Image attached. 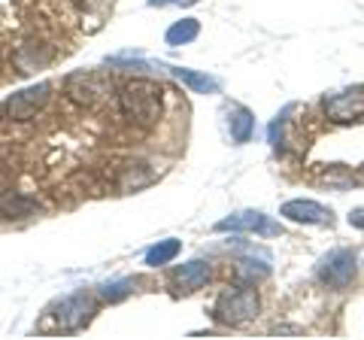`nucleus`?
<instances>
[{"mask_svg":"<svg viewBox=\"0 0 364 340\" xmlns=\"http://www.w3.org/2000/svg\"><path fill=\"white\" fill-rule=\"evenodd\" d=\"M161 85L149 83V79H134L122 88L119 95V110L136 128H152L161 119Z\"/></svg>","mask_w":364,"mask_h":340,"instance_id":"nucleus-1","label":"nucleus"},{"mask_svg":"<svg viewBox=\"0 0 364 340\" xmlns=\"http://www.w3.org/2000/svg\"><path fill=\"white\" fill-rule=\"evenodd\" d=\"M261 310V301H258V294L255 289H234V292H225L219 301H215V307H213V316H215V322H222V325H240V322H249V319H255Z\"/></svg>","mask_w":364,"mask_h":340,"instance_id":"nucleus-2","label":"nucleus"},{"mask_svg":"<svg viewBox=\"0 0 364 340\" xmlns=\"http://www.w3.org/2000/svg\"><path fill=\"white\" fill-rule=\"evenodd\" d=\"M49 100V85H33V88H25L6 100L0 107V116H6L9 122H28L37 116V110Z\"/></svg>","mask_w":364,"mask_h":340,"instance_id":"nucleus-3","label":"nucleus"},{"mask_svg":"<svg viewBox=\"0 0 364 340\" xmlns=\"http://www.w3.org/2000/svg\"><path fill=\"white\" fill-rule=\"evenodd\" d=\"M318 277H322L325 286L331 289H346L352 280H355V255L349 249H337L322 262L318 267Z\"/></svg>","mask_w":364,"mask_h":340,"instance_id":"nucleus-4","label":"nucleus"},{"mask_svg":"<svg viewBox=\"0 0 364 340\" xmlns=\"http://www.w3.org/2000/svg\"><path fill=\"white\" fill-rule=\"evenodd\" d=\"M325 112H328V119L337 122V124H349V122L361 119L364 116V88H352V92L328 97Z\"/></svg>","mask_w":364,"mask_h":340,"instance_id":"nucleus-5","label":"nucleus"},{"mask_svg":"<svg viewBox=\"0 0 364 340\" xmlns=\"http://www.w3.org/2000/svg\"><path fill=\"white\" fill-rule=\"evenodd\" d=\"M91 313H95V304L91 298H82V294H73V298H67L58 304V310H55V328H61V331H76V328H82Z\"/></svg>","mask_w":364,"mask_h":340,"instance_id":"nucleus-6","label":"nucleus"},{"mask_svg":"<svg viewBox=\"0 0 364 340\" xmlns=\"http://www.w3.org/2000/svg\"><path fill=\"white\" fill-rule=\"evenodd\" d=\"M282 216L291 219V222H304V225H331V210L322 207V203H316V201H289V203H282Z\"/></svg>","mask_w":364,"mask_h":340,"instance_id":"nucleus-7","label":"nucleus"},{"mask_svg":"<svg viewBox=\"0 0 364 340\" xmlns=\"http://www.w3.org/2000/svg\"><path fill=\"white\" fill-rule=\"evenodd\" d=\"M215 231H277L267 225L264 213H255V210H246V213H234V216L222 219L215 225Z\"/></svg>","mask_w":364,"mask_h":340,"instance_id":"nucleus-8","label":"nucleus"},{"mask_svg":"<svg viewBox=\"0 0 364 340\" xmlns=\"http://www.w3.org/2000/svg\"><path fill=\"white\" fill-rule=\"evenodd\" d=\"M210 280V265L207 262H188L176 270V286L182 292H198L200 286H207Z\"/></svg>","mask_w":364,"mask_h":340,"instance_id":"nucleus-9","label":"nucleus"},{"mask_svg":"<svg viewBox=\"0 0 364 340\" xmlns=\"http://www.w3.org/2000/svg\"><path fill=\"white\" fill-rule=\"evenodd\" d=\"M37 210V201L25 198L21 191H4L0 195V219H21Z\"/></svg>","mask_w":364,"mask_h":340,"instance_id":"nucleus-10","label":"nucleus"},{"mask_svg":"<svg viewBox=\"0 0 364 340\" xmlns=\"http://www.w3.org/2000/svg\"><path fill=\"white\" fill-rule=\"evenodd\" d=\"M234 277L240 280L243 286H255V282L270 277V267L261 265V262H252V258H243V262L234 265Z\"/></svg>","mask_w":364,"mask_h":340,"instance_id":"nucleus-11","label":"nucleus"},{"mask_svg":"<svg viewBox=\"0 0 364 340\" xmlns=\"http://www.w3.org/2000/svg\"><path fill=\"white\" fill-rule=\"evenodd\" d=\"M173 76L176 79H182L191 92H198V95H213L215 88V79H210V76H203V73H195V70H188V67H173Z\"/></svg>","mask_w":364,"mask_h":340,"instance_id":"nucleus-12","label":"nucleus"},{"mask_svg":"<svg viewBox=\"0 0 364 340\" xmlns=\"http://www.w3.org/2000/svg\"><path fill=\"white\" fill-rule=\"evenodd\" d=\"M252 131H255L252 112L243 110V107H237V110L231 112V137H234V143H249Z\"/></svg>","mask_w":364,"mask_h":340,"instance_id":"nucleus-13","label":"nucleus"},{"mask_svg":"<svg viewBox=\"0 0 364 340\" xmlns=\"http://www.w3.org/2000/svg\"><path fill=\"white\" fill-rule=\"evenodd\" d=\"M198 33H200L198 18H182V21H176V25L164 33V40L170 43V46H186V43H191Z\"/></svg>","mask_w":364,"mask_h":340,"instance_id":"nucleus-14","label":"nucleus"},{"mask_svg":"<svg viewBox=\"0 0 364 340\" xmlns=\"http://www.w3.org/2000/svg\"><path fill=\"white\" fill-rule=\"evenodd\" d=\"M179 240H158L149 253H146V265L149 267H161V265H170L173 258L179 255Z\"/></svg>","mask_w":364,"mask_h":340,"instance_id":"nucleus-15","label":"nucleus"},{"mask_svg":"<svg viewBox=\"0 0 364 340\" xmlns=\"http://www.w3.org/2000/svg\"><path fill=\"white\" fill-rule=\"evenodd\" d=\"M349 225H355V228H364V207L349 213Z\"/></svg>","mask_w":364,"mask_h":340,"instance_id":"nucleus-16","label":"nucleus"},{"mask_svg":"<svg viewBox=\"0 0 364 340\" xmlns=\"http://www.w3.org/2000/svg\"><path fill=\"white\" fill-rule=\"evenodd\" d=\"M167 4H195V0H149V6H167Z\"/></svg>","mask_w":364,"mask_h":340,"instance_id":"nucleus-17","label":"nucleus"}]
</instances>
